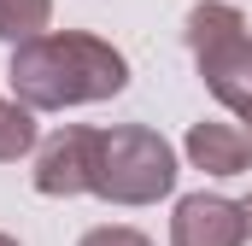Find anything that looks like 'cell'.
Returning <instances> with one entry per match:
<instances>
[{
	"label": "cell",
	"instance_id": "4",
	"mask_svg": "<svg viewBox=\"0 0 252 246\" xmlns=\"http://www.w3.org/2000/svg\"><path fill=\"white\" fill-rule=\"evenodd\" d=\"M100 135H106V129H88V123H64L59 135H47V141L35 147V170H30L35 193H47V199H76V193H94Z\"/></svg>",
	"mask_w": 252,
	"mask_h": 246
},
{
	"label": "cell",
	"instance_id": "6",
	"mask_svg": "<svg viewBox=\"0 0 252 246\" xmlns=\"http://www.w3.org/2000/svg\"><path fill=\"white\" fill-rule=\"evenodd\" d=\"M188 158L205 170V176H241L252 164V141L241 135V123H223V118H205L188 129Z\"/></svg>",
	"mask_w": 252,
	"mask_h": 246
},
{
	"label": "cell",
	"instance_id": "9",
	"mask_svg": "<svg viewBox=\"0 0 252 246\" xmlns=\"http://www.w3.org/2000/svg\"><path fill=\"white\" fill-rule=\"evenodd\" d=\"M76 246H153L141 229H124V223H106V229H88Z\"/></svg>",
	"mask_w": 252,
	"mask_h": 246
},
{
	"label": "cell",
	"instance_id": "1",
	"mask_svg": "<svg viewBox=\"0 0 252 246\" xmlns=\"http://www.w3.org/2000/svg\"><path fill=\"white\" fill-rule=\"evenodd\" d=\"M12 94L30 112H64V106H94L129 88V59L88 35V30H47L24 47H12Z\"/></svg>",
	"mask_w": 252,
	"mask_h": 246
},
{
	"label": "cell",
	"instance_id": "5",
	"mask_svg": "<svg viewBox=\"0 0 252 246\" xmlns=\"http://www.w3.org/2000/svg\"><path fill=\"white\" fill-rule=\"evenodd\" d=\"M170 246H247V211L223 193H188L170 217Z\"/></svg>",
	"mask_w": 252,
	"mask_h": 246
},
{
	"label": "cell",
	"instance_id": "10",
	"mask_svg": "<svg viewBox=\"0 0 252 246\" xmlns=\"http://www.w3.org/2000/svg\"><path fill=\"white\" fill-rule=\"evenodd\" d=\"M235 123H241V135H247V141H252V100H247V106H241V112H235Z\"/></svg>",
	"mask_w": 252,
	"mask_h": 246
},
{
	"label": "cell",
	"instance_id": "2",
	"mask_svg": "<svg viewBox=\"0 0 252 246\" xmlns=\"http://www.w3.org/2000/svg\"><path fill=\"white\" fill-rule=\"evenodd\" d=\"M182 41H188L193 64H199V82L211 88V100L241 112L252 100V24L235 6H223V0H199L182 18Z\"/></svg>",
	"mask_w": 252,
	"mask_h": 246
},
{
	"label": "cell",
	"instance_id": "8",
	"mask_svg": "<svg viewBox=\"0 0 252 246\" xmlns=\"http://www.w3.org/2000/svg\"><path fill=\"white\" fill-rule=\"evenodd\" d=\"M24 153H35V112L18 100H0V164H18Z\"/></svg>",
	"mask_w": 252,
	"mask_h": 246
},
{
	"label": "cell",
	"instance_id": "11",
	"mask_svg": "<svg viewBox=\"0 0 252 246\" xmlns=\"http://www.w3.org/2000/svg\"><path fill=\"white\" fill-rule=\"evenodd\" d=\"M241 211H247V235H252V199H241Z\"/></svg>",
	"mask_w": 252,
	"mask_h": 246
},
{
	"label": "cell",
	"instance_id": "7",
	"mask_svg": "<svg viewBox=\"0 0 252 246\" xmlns=\"http://www.w3.org/2000/svg\"><path fill=\"white\" fill-rule=\"evenodd\" d=\"M47 18H53V0H0V41L24 47L47 35Z\"/></svg>",
	"mask_w": 252,
	"mask_h": 246
},
{
	"label": "cell",
	"instance_id": "12",
	"mask_svg": "<svg viewBox=\"0 0 252 246\" xmlns=\"http://www.w3.org/2000/svg\"><path fill=\"white\" fill-rule=\"evenodd\" d=\"M0 246H18V241H12V235H0Z\"/></svg>",
	"mask_w": 252,
	"mask_h": 246
},
{
	"label": "cell",
	"instance_id": "3",
	"mask_svg": "<svg viewBox=\"0 0 252 246\" xmlns=\"http://www.w3.org/2000/svg\"><path fill=\"white\" fill-rule=\"evenodd\" d=\"M176 187V153L158 129L147 123H118L100 135V170L94 193L112 205H158Z\"/></svg>",
	"mask_w": 252,
	"mask_h": 246
}]
</instances>
